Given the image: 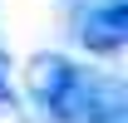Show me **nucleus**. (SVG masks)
<instances>
[{"label": "nucleus", "mask_w": 128, "mask_h": 123, "mask_svg": "<svg viewBox=\"0 0 128 123\" xmlns=\"http://www.w3.org/2000/svg\"><path fill=\"white\" fill-rule=\"evenodd\" d=\"M74 44L98 54V59H113L128 44V5L123 0H94V5H84L74 15Z\"/></svg>", "instance_id": "1"}, {"label": "nucleus", "mask_w": 128, "mask_h": 123, "mask_svg": "<svg viewBox=\"0 0 128 123\" xmlns=\"http://www.w3.org/2000/svg\"><path fill=\"white\" fill-rule=\"evenodd\" d=\"M74 79H79V64L69 59V54L44 49V54H34L30 69H25V89H30L34 108H40L44 118H54V113H59V104L69 98V89H74Z\"/></svg>", "instance_id": "2"}, {"label": "nucleus", "mask_w": 128, "mask_h": 123, "mask_svg": "<svg viewBox=\"0 0 128 123\" xmlns=\"http://www.w3.org/2000/svg\"><path fill=\"white\" fill-rule=\"evenodd\" d=\"M0 123H30V108L10 84H0Z\"/></svg>", "instance_id": "3"}, {"label": "nucleus", "mask_w": 128, "mask_h": 123, "mask_svg": "<svg viewBox=\"0 0 128 123\" xmlns=\"http://www.w3.org/2000/svg\"><path fill=\"white\" fill-rule=\"evenodd\" d=\"M0 84H10V54L0 49Z\"/></svg>", "instance_id": "4"}]
</instances>
